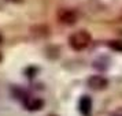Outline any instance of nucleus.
Wrapping results in <instances>:
<instances>
[{
  "label": "nucleus",
  "instance_id": "nucleus-1",
  "mask_svg": "<svg viewBox=\"0 0 122 116\" xmlns=\"http://www.w3.org/2000/svg\"><path fill=\"white\" fill-rule=\"evenodd\" d=\"M91 41H92L91 34L86 30H80V32H76L70 36L69 44L74 51H82L91 44Z\"/></svg>",
  "mask_w": 122,
  "mask_h": 116
},
{
  "label": "nucleus",
  "instance_id": "nucleus-2",
  "mask_svg": "<svg viewBox=\"0 0 122 116\" xmlns=\"http://www.w3.org/2000/svg\"><path fill=\"white\" fill-rule=\"evenodd\" d=\"M88 86L92 90H104L108 86V81L102 75H93L88 79Z\"/></svg>",
  "mask_w": 122,
  "mask_h": 116
},
{
  "label": "nucleus",
  "instance_id": "nucleus-3",
  "mask_svg": "<svg viewBox=\"0 0 122 116\" xmlns=\"http://www.w3.org/2000/svg\"><path fill=\"white\" fill-rule=\"evenodd\" d=\"M58 17H59V21L65 25H73L77 21V14L71 10H61Z\"/></svg>",
  "mask_w": 122,
  "mask_h": 116
},
{
  "label": "nucleus",
  "instance_id": "nucleus-4",
  "mask_svg": "<svg viewBox=\"0 0 122 116\" xmlns=\"http://www.w3.org/2000/svg\"><path fill=\"white\" fill-rule=\"evenodd\" d=\"M78 109L84 116H88L91 113V109H92V100L88 96H84L78 102Z\"/></svg>",
  "mask_w": 122,
  "mask_h": 116
},
{
  "label": "nucleus",
  "instance_id": "nucleus-5",
  "mask_svg": "<svg viewBox=\"0 0 122 116\" xmlns=\"http://www.w3.org/2000/svg\"><path fill=\"white\" fill-rule=\"evenodd\" d=\"M25 105H26V108H28L29 111H39V109L43 108L44 101L40 100V98H29V100H26Z\"/></svg>",
  "mask_w": 122,
  "mask_h": 116
},
{
  "label": "nucleus",
  "instance_id": "nucleus-6",
  "mask_svg": "<svg viewBox=\"0 0 122 116\" xmlns=\"http://www.w3.org/2000/svg\"><path fill=\"white\" fill-rule=\"evenodd\" d=\"M108 46L111 49L117 51V52H122V41L121 40H114V41H110L108 42Z\"/></svg>",
  "mask_w": 122,
  "mask_h": 116
},
{
  "label": "nucleus",
  "instance_id": "nucleus-7",
  "mask_svg": "<svg viewBox=\"0 0 122 116\" xmlns=\"http://www.w3.org/2000/svg\"><path fill=\"white\" fill-rule=\"evenodd\" d=\"M0 44H1V36H0Z\"/></svg>",
  "mask_w": 122,
  "mask_h": 116
},
{
  "label": "nucleus",
  "instance_id": "nucleus-8",
  "mask_svg": "<svg viewBox=\"0 0 122 116\" xmlns=\"http://www.w3.org/2000/svg\"><path fill=\"white\" fill-rule=\"evenodd\" d=\"M121 116H122V115H121Z\"/></svg>",
  "mask_w": 122,
  "mask_h": 116
}]
</instances>
